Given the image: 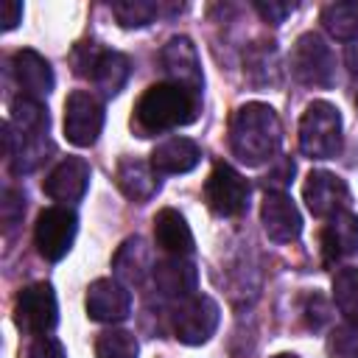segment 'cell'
<instances>
[{"label":"cell","instance_id":"6da1fadb","mask_svg":"<svg viewBox=\"0 0 358 358\" xmlns=\"http://www.w3.org/2000/svg\"><path fill=\"white\" fill-rule=\"evenodd\" d=\"M282 140L280 117L268 103L252 101L235 109L229 120V148L243 165L268 162Z\"/></svg>","mask_w":358,"mask_h":358},{"label":"cell","instance_id":"7a4b0ae2","mask_svg":"<svg viewBox=\"0 0 358 358\" xmlns=\"http://www.w3.org/2000/svg\"><path fill=\"white\" fill-rule=\"evenodd\" d=\"M199 115V95L190 90L162 81L151 84L134 103V123L143 134H162L193 123Z\"/></svg>","mask_w":358,"mask_h":358},{"label":"cell","instance_id":"3957f363","mask_svg":"<svg viewBox=\"0 0 358 358\" xmlns=\"http://www.w3.org/2000/svg\"><path fill=\"white\" fill-rule=\"evenodd\" d=\"M299 148L310 159H333L341 151V115L327 101H313L299 117Z\"/></svg>","mask_w":358,"mask_h":358},{"label":"cell","instance_id":"277c9868","mask_svg":"<svg viewBox=\"0 0 358 358\" xmlns=\"http://www.w3.org/2000/svg\"><path fill=\"white\" fill-rule=\"evenodd\" d=\"M218 319H221L218 302L207 294H193L187 299H179V305L171 313V327L182 344L196 347L210 341V336L218 327Z\"/></svg>","mask_w":358,"mask_h":358},{"label":"cell","instance_id":"5b68a950","mask_svg":"<svg viewBox=\"0 0 358 358\" xmlns=\"http://www.w3.org/2000/svg\"><path fill=\"white\" fill-rule=\"evenodd\" d=\"M288 67H291L294 78L299 84H305V87H330L333 84V73H336L333 53H330L327 42L313 31L302 34L294 42Z\"/></svg>","mask_w":358,"mask_h":358},{"label":"cell","instance_id":"8992f818","mask_svg":"<svg viewBox=\"0 0 358 358\" xmlns=\"http://www.w3.org/2000/svg\"><path fill=\"white\" fill-rule=\"evenodd\" d=\"M59 322L56 294L48 282H34L17 294L14 324L28 336H48Z\"/></svg>","mask_w":358,"mask_h":358},{"label":"cell","instance_id":"52a82bcc","mask_svg":"<svg viewBox=\"0 0 358 358\" xmlns=\"http://www.w3.org/2000/svg\"><path fill=\"white\" fill-rule=\"evenodd\" d=\"M76 232H78V218H76L73 210H67V207H62V204L48 207V210L39 213V218H36V224H34V243H36V252H39L45 260L56 263V260H62V257L70 252V246H73V241H76Z\"/></svg>","mask_w":358,"mask_h":358},{"label":"cell","instance_id":"ba28073f","mask_svg":"<svg viewBox=\"0 0 358 358\" xmlns=\"http://www.w3.org/2000/svg\"><path fill=\"white\" fill-rule=\"evenodd\" d=\"M103 129V103L87 92L76 90L64 101V137L76 148H87L98 140Z\"/></svg>","mask_w":358,"mask_h":358},{"label":"cell","instance_id":"9c48e42d","mask_svg":"<svg viewBox=\"0 0 358 358\" xmlns=\"http://www.w3.org/2000/svg\"><path fill=\"white\" fill-rule=\"evenodd\" d=\"M249 182L227 162H215L204 182V201L215 215H238L249 204Z\"/></svg>","mask_w":358,"mask_h":358},{"label":"cell","instance_id":"30bf717a","mask_svg":"<svg viewBox=\"0 0 358 358\" xmlns=\"http://www.w3.org/2000/svg\"><path fill=\"white\" fill-rule=\"evenodd\" d=\"M159 62H162V70L168 73L171 84H179V87L190 90L193 95H201V87H204L201 59H199L196 45L187 36L168 39L159 53Z\"/></svg>","mask_w":358,"mask_h":358},{"label":"cell","instance_id":"8fae6325","mask_svg":"<svg viewBox=\"0 0 358 358\" xmlns=\"http://www.w3.org/2000/svg\"><path fill=\"white\" fill-rule=\"evenodd\" d=\"M302 196H305L308 210L316 218H333L336 213L350 207L347 182L330 171H310L305 185H302Z\"/></svg>","mask_w":358,"mask_h":358},{"label":"cell","instance_id":"7c38bea8","mask_svg":"<svg viewBox=\"0 0 358 358\" xmlns=\"http://www.w3.org/2000/svg\"><path fill=\"white\" fill-rule=\"evenodd\" d=\"M90 162L84 157H64L42 182V190L62 207L84 199L90 187Z\"/></svg>","mask_w":358,"mask_h":358},{"label":"cell","instance_id":"4fadbf2b","mask_svg":"<svg viewBox=\"0 0 358 358\" xmlns=\"http://www.w3.org/2000/svg\"><path fill=\"white\" fill-rule=\"evenodd\" d=\"M260 221L274 243H291L302 235V215L282 190H268L260 204Z\"/></svg>","mask_w":358,"mask_h":358},{"label":"cell","instance_id":"5bb4252c","mask_svg":"<svg viewBox=\"0 0 358 358\" xmlns=\"http://www.w3.org/2000/svg\"><path fill=\"white\" fill-rule=\"evenodd\" d=\"M84 308H87V316L92 322L115 324V322H123L131 313V296L117 280L101 277L87 288Z\"/></svg>","mask_w":358,"mask_h":358},{"label":"cell","instance_id":"9a60e30c","mask_svg":"<svg viewBox=\"0 0 358 358\" xmlns=\"http://www.w3.org/2000/svg\"><path fill=\"white\" fill-rule=\"evenodd\" d=\"M11 70H14V78L22 90L25 98H34V101H45L56 84L53 78V70L48 64L45 56H39L36 50L31 48H22L11 56Z\"/></svg>","mask_w":358,"mask_h":358},{"label":"cell","instance_id":"2e32d148","mask_svg":"<svg viewBox=\"0 0 358 358\" xmlns=\"http://www.w3.org/2000/svg\"><path fill=\"white\" fill-rule=\"evenodd\" d=\"M115 182L126 199L140 201V204L154 199L159 190V173L154 171V165L148 159H137V157H123L117 162Z\"/></svg>","mask_w":358,"mask_h":358},{"label":"cell","instance_id":"e0dca14e","mask_svg":"<svg viewBox=\"0 0 358 358\" xmlns=\"http://www.w3.org/2000/svg\"><path fill=\"white\" fill-rule=\"evenodd\" d=\"M154 241L171 257H187L193 252V246H196L185 215L179 210H173V207H162L154 215Z\"/></svg>","mask_w":358,"mask_h":358},{"label":"cell","instance_id":"ac0fdd59","mask_svg":"<svg viewBox=\"0 0 358 358\" xmlns=\"http://www.w3.org/2000/svg\"><path fill=\"white\" fill-rule=\"evenodd\" d=\"M322 252L327 263L350 257L358 252V215L350 210L336 213L322 229Z\"/></svg>","mask_w":358,"mask_h":358},{"label":"cell","instance_id":"d6986e66","mask_svg":"<svg viewBox=\"0 0 358 358\" xmlns=\"http://www.w3.org/2000/svg\"><path fill=\"white\" fill-rule=\"evenodd\" d=\"M201 159V148L190 140V137H168L162 143L154 145L151 151V165L157 173H187L199 165Z\"/></svg>","mask_w":358,"mask_h":358},{"label":"cell","instance_id":"ffe728a7","mask_svg":"<svg viewBox=\"0 0 358 358\" xmlns=\"http://www.w3.org/2000/svg\"><path fill=\"white\" fill-rule=\"evenodd\" d=\"M154 285L162 296H173V299H187L196 294L199 285V274L196 266L185 257H168L159 260L154 266Z\"/></svg>","mask_w":358,"mask_h":358},{"label":"cell","instance_id":"44dd1931","mask_svg":"<svg viewBox=\"0 0 358 358\" xmlns=\"http://www.w3.org/2000/svg\"><path fill=\"white\" fill-rule=\"evenodd\" d=\"M112 268H115V277L126 285H137L151 266V255H148V246L143 243V238H126L123 246L115 252V260H112Z\"/></svg>","mask_w":358,"mask_h":358},{"label":"cell","instance_id":"7402d4cb","mask_svg":"<svg viewBox=\"0 0 358 358\" xmlns=\"http://www.w3.org/2000/svg\"><path fill=\"white\" fill-rule=\"evenodd\" d=\"M48 109L42 106V101H34V98H25L20 95L14 103H11V131L17 137H25V140H36V137H48Z\"/></svg>","mask_w":358,"mask_h":358},{"label":"cell","instance_id":"603a6c76","mask_svg":"<svg viewBox=\"0 0 358 358\" xmlns=\"http://www.w3.org/2000/svg\"><path fill=\"white\" fill-rule=\"evenodd\" d=\"M129 73H131V64H129V59H126L123 53H117V50H103V53L98 56V62H95L90 78H92V84L98 87L101 95L112 98V95H117V92L126 87Z\"/></svg>","mask_w":358,"mask_h":358},{"label":"cell","instance_id":"cb8c5ba5","mask_svg":"<svg viewBox=\"0 0 358 358\" xmlns=\"http://www.w3.org/2000/svg\"><path fill=\"white\" fill-rule=\"evenodd\" d=\"M322 25L324 31L338 42H358V0L330 3L322 8Z\"/></svg>","mask_w":358,"mask_h":358},{"label":"cell","instance_id":"d4e9b609","mask_svg":"<svg viewBox=\"0 0 358 358\" xmlns=\"http://www.w3.org/2000/svg\"><path fill=\"white\" fill-rule=\"evenodd\" d=\"M333 302L347 319H358V268L344 266L333 274Z\"/></svg>","mask_w":358,"mask_h":358},{"label":"cell","instance_id":"484cf974","mask_svg":"<svg viewBox=\"0 0 358 358\" xmlns=\"http://www.w3.org/2000/svg\"><path fill=\"white\" fill-rule=\"evenodd\" d=\"M117 25L123 28H143L148 22H154V17L159 14V6L151 0H123V3H112L109 6Z\"/></svg>","mask_w":358,"mask_h":358},{"label":"cell","instance_id":"4316f807","mask_svg":"<svg viewBox=\"0 0 358 358\" xmlns=\"http://www.w3.org/2000/svg\"><path fill=\"white\" fill-rule=\"evenodd\" d=\"M140 347L129 330H106L95 341V358H137Z\"/></svg>","mask_w":358,"mask_h":358},{"label":"cell","instance_id":"83f0119b","mask_svg":"<svg viewBox=\"0 0 358 358\" xmlns=\"http://www.w3.org/2000/svg\"><path fill=\"white\" fill-rule=\"evenodd\" d=\"M324 347L330 358H358V319H347L336 324Z\"/></svg>","mask_w":358,"mask_h":358},{"label":"cell","instance_id":"f1b7e54d","mask_svg":"<svg viewBox=\"0 0 358 358\" xmlns=\"http://www.w3.org/2000/svg\"><path fill=\"white\" fill-rule=\"evenodd\" d=\"M25 358H67L62 341H56L53 336H36L34 344L28 347Z\"/></svg>","mask_w":358,"mask_h":358},{"label":"cell","instance_id":"f546056e","mask_svg":"<svg viewBox=\"0 0 358 358\" xmlns=\"http://www.w3.org/2000/svg\"><path fill=\"white\" fill-rule=\"evenodd\" d=\"M22 213H25V199H22V193L6 187V190H3V224L11 229V227L22 218Z\"/></svg>","mask_w":358,"mask_h":358},{"label":"cell","instance_id":"4dcf8cb0","mask_svg":"<svg viewBox=\"0 0 358 358\" xmlns=\"http://www.w3.org/2000/svg\"><path fill=\"white\" fill-rule=\"evenodd\" d=\"M255 8L260 11V17H263L266 22L280 25V22L294 11V3H274V0H268V3H255Z\"/></svg>","mask_w":358,"mask_h":358},{"label":"cell","instance_id":"1f68e13d","mask_svg":"<svg viewBox=\"0 0 358 358\" xmlns=\"http://www.w3.org/2000/svg\"><path fill=\"white\" fill-rule=\"evenodd\" d=\"M20 20H22V3L20 0H3L0 3V28L11 31V28H17Z\"/></svg>","mask_w":358,"mask_h":358},{"label":"cell","instance_id":"d6a6232c","mask_svg":"<svg viewBox=\"0 0 358 358\" xmlns=\"http://www.w3.org/2000/svg\"><path fill=\"white\" fill-rule=\"evenodd\" d=\"M344 64L350 70L352 78H358V42H350L347 50H344Z\"/></svg>","mask_w":358,"mask_h":358},{"label":"cell","instance_id":"836d02e7","mask_svg":"<svg viewBox=\"0 0 358 358\" xmlns=\"http://www.w3.org/2000/svg\"><path fill=\"white\" fill-rule=\"evenodd\" d=\"M274 358H296V355H291V352H280V355H274Z\"/></svg>","mask_w":358,"mask_h":358},{"label":"cell","instance_id":"e575fe53","mask_svg":"<svg viewBox=\"0 0 358 358\" xmlns=\"http://www.w3.org/2000/svg\"><path fill=\"white\" fill-rule=\"evenodd\" d=\"M355 106H358V98H355Z\"/></svg>","mask_w":358,"mask_h":358}]
</instances>
